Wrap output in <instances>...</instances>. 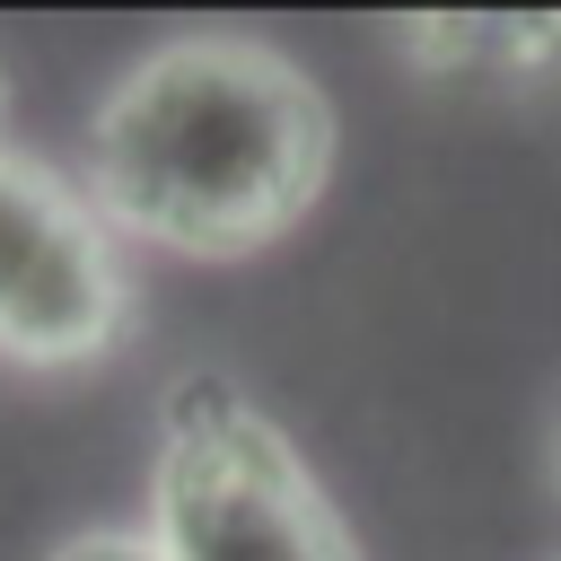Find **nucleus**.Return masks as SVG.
Wrapping results in <instances>:
<instances>
[{
	"label": "nucleus",
	"instance_id": "nucleus-1",
	"mask_svg": "<svg viewBox=\"0 0 561 561\" xmlns=\"http://www.w3.org/2000/svg\"><path fill=\"white\" fill-rule=\"evenodd\" d=\"M333 175L324 88L254 35H175L88 114V202L105 228L237 263L280 245Z\"/></svg>",
	"mask_w": 561,
	"mask_h": 561
},
{
	"label": "nucleus",
	"instance_id": "nucleus-2",
	"mask_svg": "<svg viewBox=\"0 0 561 561\" xmlns=\"http://www.w3.org/2000/svg\"><path fill=\"white\" fill-rule=\"evenodd\" d=\"M149 543L167 561H359L351 517L228 377L167 386V447L149 473Z\"/></svg>",
	"mask_w": 561,
	"mask_h": 561
},
{
	"label": "nucleus",
	"instance_id": "nucleus-4",
	"mask_svg": "<svg viewBox=\"0 0 561 561\" xmlns=\"http://www.w3.org/2000/svg\"><path fill=\"white\" fill-rule=\"evenodd\" d=\"M394 53L421 70H552L561 61V18H412L394 26Z\"/></svg>",
	"mask_w": 561,
	"mask_h": 561
},
{
	"label": "nucleus",
	"instance_id": "nucleus-3",
	"mask_svg": "<svg viewBox=\"0 0 561 561\" xmlns=\"http://www.w3.org/2000/svg\"><path fill=\"white\" fill-rule=\"evenodd\" d=\"M131 342V272L105 210L26 149H0V359L88 368Z\"/></svg>",
	"mask_w": 561,
	"mask_h": 561
},
{
	"label": "nucleus",
	"instance_id": "nucleus-6",
	"mask_svg": "<svg viewBox=\"0 0 561 561\" xmlns=\"http://www.w3.org/2000/svg\"><path fill=\"white\" fill-rule=\"evenodd\" d=\"M0 114H9V79H0Z\"/></svg>",
	"mask_w": 561,
	"mask_h": 561
},
{
	"label": "nucleus",
	"instance_id": "nucleus-5",
	"mask_svg": "<svg viewBox=\"0 0 561 561\" xmlns=\"http://www.w3.org/2000/svg\"><path fill=\"white\" fill-rule=\"evenodd\" d=\"M53 561H167L149 535H131V526H96V535H70Z\"/></svg>",
	"mask_w": 561,
	"mask_h": 561
}]
</instances>
